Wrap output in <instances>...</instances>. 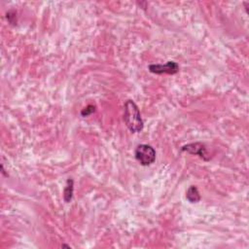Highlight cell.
<instances>
[{"label":"cell","mask_w":249,"mask_h":249,"mask_svg":"<svg viewBox=\"0 0 249 249\" xmlns=\"http://www.w3.org/2000/svg\"><path fill=\"white\" fill-rule=\"evenodd\" d=\"M150 72L154 74H176L179 70V65L175 61H167L165 64H151L149 65Z\"/></svg>","instance_id":"obj_3"},{"label":"cell","mask_w":249,"mask_h":249,"mask_svg":"<svg viewBox=\"0 0 249 249\" xmlns=\"http://www.w3.org/2000/svg\"><path fill=\"white\" fill-rule=\"evenodd\" d=\"M186 198L191 202V203H196L200 200V195L198 193V190L196 186H190L187 193H186Z\"/></svg>","instance_id":"obj_5"},{"label":"cell","mask_w":249,"mask_h":249,"mask_svg":"<svg viewBox=\"0 0 249 249\" xmlns=\"http://www.w3.org/2000/svg\"><path fill=\"white\" fill-rule=\"evenodd\" d=\"M124 121L127 128L133 132H140L143 129V120L137 105L132 100H126L124 107Z\"/></svg>","instance_id":"obj_1"},{"label":"cell","mask_w":249,"mask_h":249,"mask_svg":"<svg viewBox=\"0 0 249 249\" xmlns=\"http://www.w3.org/2000/svg\"><path fill=\"white\" fill-rule=\"evenodd\" d=\"M181 151L187 152V153H189L191 155H197L201 159H203L204 160H209L208 154L206 152V147L201 142H196V143H191V144L184 145L181 148Z\"/></svg>","instance_id":"obj_4"},{"label":"cell","mask_w":249,"mask_h":249,"mask_svg":"<svg viewBox=\"0 0 249 249\" xmlns=\"http://www.w3.org/2000/svg\"><path fill=\"white\" fill-rule=\"evenodd\" d=\"M135 159L140 162L141 165L147 166L156 160V151L148 144H140L135 149Z\"/></svg>","instance_id":"obj_2"},{"label":"cell","mask_w":249,"mask_h":249,"mask_svg":"<svg viewBox=\"0 0 249 249\" xmlns=\"http://www.w3.org/2000/svg\"><path fill=\"white\" fill-rule=\"evenodd\" d=\"M95 112V106L94 105H88L87 107H85L82 111H81V116L82 117H88L89 115H91L92 113Z\"/></svg>","instance_id":"obj_7"},{"label":"cell","mask_w":249,"mask_h":249,"mask_svg":"<svg viewBox=\"0 0 249 249\" xmlns=\"http://www.w3.org/2000/svg\"><path fill=\"white\" fill-rule=\"evenodd\" d=\"M73 190H74V181L71 178H69L67 179L66 186L63 191V199L65 202L68 203L71 201L73 196Z\"/></svg>","instance_id":"obj_6"}]
</instances>
